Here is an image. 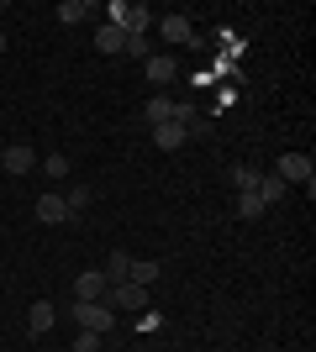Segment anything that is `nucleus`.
<instances>
[{"mask_svg":"<svg viewBox=\"0 0 316 352\" xmlns=\"http://www.w3.org/2000/svg\"><path fill=\"white\" fill-rule=\"evenodd\" d=\"M105 21L116 32H127V37H143V32L153 27V11L148 6H132V0H111V6H105Z\"/></svg>","mask_w":316,"mask_h":352,"instance_id":"obj_1","label":"nucleus"},{"mask_svg":"<svg viewBox=\"0 0 316 352\" xmlns=\"http://www.w3.org/2000/svg\"><path fill=\"white\" fill-rule=\"evenodd\" d=\"M69 316H74L79 331H95V337H105V331L116 326V310L105 305V300H74V310H69Z\"/></svg>","mask_w":316,"mask_h":352,"instance_id":"obj_2","label":"nucleus"},{"mask_svg":"<svg viewBox=\"0 0 316 352\" xmlns=\"http://www.w3.org/2000/svg\"><path fill=\"white\" fill-rule=\"evenodd\" d=\"M274 179H280V184H306V195L316 190V168H311V158H306V153H285V158H280V168H274Z\"/></svg>","mask_w":316,"mask_h":352,"instance_id":"obj_3","label":"nucleus"},{"mask_svg":"<svg viewBox=\"0 0 316 352\" xmlns=\"http://www.w3.org/2000/svg\"><path fill=\"white\" fill-rule=\"evenodd\" d=\"M105 305H116V310H148V289L132 279H121V284H105Z\"/></svg>","mask_w":316,"mask_h":352,"instance_id":"obj_4","label":"nucleus"},{"mask_svg":"<svg viewBox=\"0 0 316 352\" xmlns=\"http://www.w3.org/2000/svg\"><path fill=\"white\" fill-rule=\"evenodd\" d=\"M0 168H6V174H32V168H37V147H32V142L0 147Z\"/></svg>","mask_w":316,"mask_h":352,"instance_id":"obj_5","label":"nucleus"},{"mask_svg":"<svg viewBox=\"0 0 316 352\" xmlns=\"http://www.w3.org/2000/svg\"><path fill=\"white\" fill-rule=\"evenodd\" d=\"M53 321H59L53 300H32V305H27V331H32V337H48V331H53Z\"/></svg>","mask_w":316,"mask_h":352,"instance_id":"obj_6","label":"nucleus"},{"mask_svg":"<svg viewBox=\"0 0 316 352\" xmlns=\"http://www.w3.org/2000/svg\"><path fill=\"white\" fill-rule=\"evenodd\" d=\"M37 221H43V226H69V206H63L59 190H48L43 200H37Z\"/></svg>","mask_w":316,"mask_h":352,"instance_id":"obj_7","label":"nucleus"},{"mask_svg":"<svg viewBox=\"0 0 316 352\" xmlns=\"http://www.w3.org/2000/svg\"><path fill=\"white\" fill-rule=\"evenodd\" d=\"M185 142H190V132H185L180 121H164V126H153V147H164V153H180Z\"/></svg>","mask_w":316,"mask_h":352,"instance_id":"obj_8","label":"nucleus"},{"mask_svg":"<svg viewBox=\"0 0 316 352\" xmlns=\"http://www.w3.org/2000/svg\"><path fill=\"white\" fill-rule=\"evenodd\" d=\"M74 300H105V274L101 268H85L74 279Z\"/></svg>","mask_w":316,"mask_h":352,"instance_id":"obj_9","label":"nucleus"},{"mask_svg":"<svg viewBox=\"0 0 316 352\" xmlns=\"http://www.w3.org/2000/svg\"><path fill=\"white\" fill-rule=\"evenodd\" d=\"M95 47H101V53H127V32H116L111 21H101V27H95Z\"/></svg>","mask_w":316,"mask_h":352,"instance_id":"obj_10","label":"nucleus"},{"mask_svg":"<svg viewBox=\"0 0 316 352\" xmlns=\"http://www.w3.org/2000/svg\"><path fill=\"white\" fill-rule=\"evenodd\" d=\"M158 274H164V263H153V258H132V268H127V279H132V284H143V289H148V284L158 279Z\"/></svg>","mask_w":316,"mask_h":352,"instance_id":"obj_11","label":"nucleus"},{"mask_svg":"<svg viewBox=\"0 0 316 352\" xmlns=\"http://www.w3.org/2000/svg\"><path fill=\"white\" fill-rule=\"evenodd\" d=\"M53 16H59L63 27H74V21H85V16H95V6H90V0H63Z\"/></svg>","mask_w":316,"mask_h":352,"instance_id":"obj_12","label":"nucleus"},{"mask_svg":"<svg viewBox=\"0 0 316 352\" xmlns=\"http://www.w3.org/2000/svg\"><path fill=\"white\" fill-rule=\"evenodd\" d=\"M285 190H290V184H280L274 174H258V184H253V195L264 200V206H274V200H285Z\"/></svg>","mask_w":316,"mask_h":352,"instance_id":"obj_13","label":"nucleus"},{"mask_svg":"<svg viewBox=\"0 0 316 352\" xmlns=\"http://www.w3.org/2000/svg\"><path fill=\"white\" fill-rule=\"evenodd\" d=\"M63 206H69V221H79L90 210V184H74V190H63Z\"/></svg>","mask_w":316,"mask_h":352,"instance_id":"obj_14","label":"nucleus"},{"mask_svg":"<svg viewBox=\"0 0 316 352\" xmlns=\"http://www.w3.org/2000/svg\"><path fill=\"white\" fill-rule=\"evenodd\" d=\"M158 27H164L169 43H196V32H190V21H185V16H164Z\"/></svg>","mask_w":316,"mask_h":352,"instance_id":"obj_15","label":"nucleus"},{"mask_svg":"<svg viewBox=\"0 0 316 352\" xmlns=\"http://www.w3.org/2000/svg\"><path fill=\"white\" fill-rule=\"evenodd\" d=\"M127 268H132V252H111L101 274H105V284H121V279H127Z\"/></svg>","mask_w":316,"mask_h":352,"instance_id":"obj_16","label":"nucleus"},{"mask_svg":"<svg viewBox=\"0 0 316 352\" xmlns=\"http://www.w3.org/2000/svg\"><path fill=\"white\" fill-rule=\"evenodd\" d=\"M143 116H148V126H164V121H174V100H164V95H158V100L143 105Z\"/></svg>","mask_w":316,"mask_h":352,"instance_id":"obj_17","label":"nucleus"},{"mask_svg":"<svg viewBox=\"0 0 316 352\" xmlns=\"http://www.w3.org/2000/svg\"><path fill=\"white\" fill-rule=\"evenodd\" d=\"M227 184H232V190H253V184H258V168H248V163H238V168H227Z\"/></svg>","mask_w":316,"mask_h":352,"instance_id":"obj_18","label":"nucleus"},{"mask_svg":"<svg viewBox=\"0 0 316 352\" xmlns=\"http://www.w3.org/2000/svg\"><path fill=\"white\" fill-rule=\"evenodd\" d=\"M264 210H269V206H264V200H258L253 190H242V195H238V216H242V221H258Z\"/></svg>","mask_w":316,"mask_h":352,"instance_id":"obj_19","label":"nucleus"},{"mask_svg":"<svg viewBox=\"0 0 316 352\" xmlns=\"http://www.w3.org/2000/svg\"><path fill=\"white\" fill-rule=\"evenodd\" d=\"M174 69H180L174 58H148V79H153V85H169V79H174Z\"/></svg>","mask_w":316,"mask_h":352,"instance_id":"obj_20","label":"nucleus"},{"mask_svg":"<svg viewBox=\"0 0 316 352\" xmlns=\"http://www.w3.org/2000/svg\"><path fill=\"white\" fill-rule=\"evenodd\" d=\"M43 174L48 179H69V158H63V153H48V158H43Z\"/></svg>","mask_w":316,"mask_h":352,"instance_id":"obj_21","label":"nucleus"},{"mask_svg":"<svg viewBox=\"0 0 316 352\" xmlns=\"http://www.w3.org/2000/svg\"><path fill=\"white\" fill-rule=\"evenodd\" d=\"M74 352H101V337H95V331H79V342H74Z\"/></svg>","mask_w":316,"mask_h":352,"instance_id":"obj_22","label":"nucleus"},{"mask_svg":"<svg viewBox=\"0 0 316 352\" xmlns=\"http://www.w3.org/2000/svg\"><path fill=\"white\" fill-rule=\"evenodd\" d=\"M127 58H148V43H143V37H127Z\"/></svg>","mask_w":316,"mask_h":352,"instance_id":"obj_23","label":"nucleus"},{"mask_svg":"<svg viewBox=\"0 0 316 352\" xmlns=\"http://www.w3.org/2000/svg\"><path fill=\"white\" fill-rule=\"evenodd\" d=\"M0 53H6V32H0Z\"/></svg>","mask_w":316,"mask_h":352,"instance_id":"obj_24","label":"nucleus"}]
</instances>
